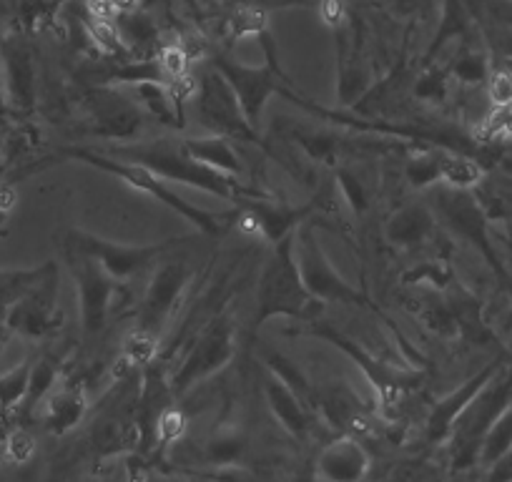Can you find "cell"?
<instances>
[{"label":"cell","instance_id":"cell-20","mask_svg":"<svg viewBox=\"0 0 512 482\" xmlns=\"http://www.w3.org/2000/svg\"><path fill=\"white\" fill-rule=\"evenodd\" d=\"M427 214H422L420 209H407L400 216H395L392 221V239H397L400 244H412V241H420L427 231Z\"/></svg>","mask_w":512,"mask_h":482},{"label":"cell","instance_id":"cell-27","mask_svg":"<svg viewBox=\"0 0 512 482\" xmlns=\"http://www.w3.org/2000/svg\"><path fill=\"white\" fill-rule=\"evenodd\" d=\"M457 76H460L462 81H480V78H485V63L475 56L462 58V61L457 63Z\"/></svg>","mask_w":512,"mask_h":482},{"label":"cell","instance_id":"cell-28","mask_svg":"<svg viewBox=\"0 0 512 482\" xmlns=\"http://www.w3.org/2000/svg\"><path fill=\"white\" fill-rule=\"evenodd\" d=\"M322 18L332 26H337L339 21L344 18V8L339 0H322Z\"/></svg>","mask_w":512,"mask_h":482},{"label":"cell","instance_id":"cell-4","mask_svg":"<svg viewBox=\"0 0 512 482\" xmlns=\"http://www.w3.org/2000/svg\"><path fill=\"white\" fill-rule=\"evenodd\" d=\"M56 294H58V277L53 264L48 272L43 274L41 282L18 299L11 309H8L6 324L11 332L23 334V337L38 339L53 327V314H56Z\"/></svg>","mask_w":512,"mask_h":482},{"label":"cell","instance_id":"cell-30","mask_svg":"<svg viewBox=\"0 0 512 482\" xmlns=\"http://www.w3.org/2000/svg\"><path fill=\"white\" fill-rule=\"evenodd\" d=\"M8 332H11V329H8V324H6V319H3V322H0V344L6 342V337H8Z\"/></svg>","mask_w":512,"mask_h":482},{"label":"cell","instance_id":"cell-18","mask_svg":"<svg viewBox=\"0 0 512 482\" xmlns=\"http://www.w3.org/2000/svg\"><path fill=\"white\" fill-rule=\"evenodd\" d=\"M31 367L33 362H21L6 375H0V407L11 410V407L23 405L28 395V385H31Z\"/></svg>","mask_w":512,"mask_h":482},{"label":"cell","instance_id":"cell-3","mask_svg":"<svg viewBox=\"0 0 512 482\" xmlns=\"http://www.w3.org/2000/svg\"><path fill=\"white\" fill-rule=\"evenodd\" d=\"M71 272L78 282V294H81V322L83 332L91 337L98 334L106 324L108 309H111V297L116 292V279L81 249L71 247Z\"/></svg>","mask_w":512,"mask_h":482},{"label":"cell","instance_id":"cell-26","mask_svg":"<svg viewBox=\"0 0 512 482\" xmlns=\"http://www.w3.org/2000/svg\"><path fill=\"white\" fill-rule=\"evenodd\" d=\"M231 28H234V36H256V33L264 28V16L254 8H246V11L236 13V18L231 21Z\"/></svg>","mask_w":512,"mask_h":482},{"label":"cell","instance_id":"cell-25","mask_svg":"<svg viewBox=\"0 0 512 482\" xmlns=\"http://www.w3.org/2000/svg\"><path fill=\"white\" fill-rule=\"evenodd\" d=\"M487 98L497 111H507L512 108V71L510 68H500L492 71L487 78Z\"/></svg>","mask_w":512,"mask_h":482},{"label":"cell","instance_id":"cell-2","mask_svg":"<svg viewBox=\"0 0 512 482\" xmlns=\"http://www.w3.org/2000/svg\"><path fill=\"white\" fill-rule=\"evenodd\" d=\"M76 156L78 159H86L88 164L98 166V169L111 171L113 176L123 179L126 184H131V186H136V189L146 191V194L156 196V199L164 201L169 209H174L176 214H181L184 219H189L191 224H196L201 231H206V234H216V231H221V226H224L226 216L209 214V211L199 209V206H191L189 201H184L179 194H174V191L166 186L169 181L161 179V176H156L154 171L146 169V166L134 164V161L108 159V156H101V154H88V151H78Z\"/></svg>","mask_w":512,"mask_h":482},{"label":"cell","instance_id":"cell-21","mask_svg":"<svg viewBox=\"0 0 512 482\" xmlns=\"http://www.w3.org/2000/svg\"><path fill=\"white\" fill-rule=\"evenodd\" d=\"M91 38L93 43H96L98 48H101L103 53H108V56H118V53L126 48V38L118 33L116 23H111V18H96L91 16Z\"/></svg>","mask_w":512,"mask_h":482},{"label":"cell","instance_id":"cell-15","mask_svg":"<svg viewBox=\"0 0 512 482\" xmlns=\"http://www.w3.org/2000/svg\"><path fill=\"white\" fill-rule=\"evenodd\" d=\"M482 176H485V171L477 161L460 154H440V179L455 186L457 191L472 189V186L480 184Z\"/></svg>","mask_w":512,"mask_h":482},{"label":"cell","instance_id":"cell-8","mask_svg":"<svg viewBox=\"0 0 512 482\" xmlns=\"http://www.w3.org/2000/svg\"><path fill=\"white\" fill-rule=\"evenodd\" d=\"M299 272H302L304 287L312 292V297L322 299H359V294L349 287L344 279L332 272V264L324 259L319 247L312 239L299 241Z\"/></svg>","mask_w":512,"mask_h":482},{"label":"cell","instance_id":"cell-10","mask_svg":"<svg viewBox=\"0 0 512 482\" xmlns=\"http://www.w3.org/2000/svg\"><path fill=\"white\" fill-rule=\"evenodd\" d=\"M186 284V274L181 267H164L151 282L149 294L144 299V309H141V327L156 332L159 324L169 319L174 302L179 299L181 289Z\"/></svg>","mask_w":512,"mask_h":482},{"label":"cell","instance_id":"cell-13","mask_svg":"<svg viewBox=\"0 0 512 482\" xmlns=\"http://www.w3.org/2000/svg\"><path fill=\"white\" fill-rule=\"evenodd\" d=\"M267 400L272 405L274 415L279 417L284 427L294 435H304L309 430V417L307 410H304V402L299 400L297 392L289 385H284L277 375L269 377L267 382Z\"/></svg>","mask_w":512,"mask_h":482},{"label":"cell","instance_id":"cell-11","mask_svg":"<svg viewBox=\"0 0 512 482\" xmlns=\"http://www.w3.org/2000/svg\"><path fill=\"white\" fill-rule=\"evenodd\" d=\"M3 71L8 78V96L18 108H31L33 96H36V81H33V63L26 48L11 46L6 48V61H3Z\"/></svg>","mask_w":512,"mask_h":482},{"label":"cell","instance_id":"cell-22","mask_svg":"<svg viewBox=\"0 0 512 482\" xmlns=\"http://www.w3.org/2000/svg\"><path fill=\"white\" fill-rule=\"evenodd\" d=\"M3 452H6V457L13 462V465H28V462L36 457L38 442L31 432L18 427V430H13L11 435L6 437V447H3Z\"/></svg>","mask_w":512,"mask_h":482},{"label":"cell","instance_id":"cell-9","mask_svg":"<svg viewBox=\"0 0 512 482\" xmlns=\"http://www.w3.org/2000/svg\"><path fill=\"white\" fill-rule=\"evenodd\" d=\"M221 71H224L226 83H229L236 101H239L246 124L249 126L259 124V116H262V108L264 103H267V96L272 91H277V86L272 83L269 73L249 71V68H241V66H221Z\"/></svg>","mask_w":512,"mask_h":482},{"label":"cell","instance_id":"cell-6","mask_svg":"<svg viewBox=\"0 0 512 482\" xmlns=\"http://www.w3.org/2000/svg\"><path fill=\"white\" fill-rule=\"evenodd\" d=\"M231 354H234V332H231V324L221 319V322L214 324L209 332L201 334L194 352L189 354V359H186L184 365H181V370L176 372L174 387L176 390H184V387L204 380L211 372L224 367L231 359Z\"/></svg>","mask_w":512,"mask_h":482},{"label":"cell","instance_id":"cell-12","mask_svg":"<svg viewBox=\"0 0 512 482\" xmlns=\"http://www.w3.org/2000/svg\"><path fill=\"white\" fill-rule=\"evenodd\" d=\"M43 402H46L43 407H46L48 427L56 432H66L81 422L83 410H86V392L81 385H63L58 390L53 387V392Z\"/></svg>","mask_w":512,"mask_h":482},{"label":"cell","instance_id":"cell-31","mask_svg":"<svg viewBox=\"0 0 512 482\" xmlns=\"http://www.w3.org/2000/svg\"><path fill=\"white\" fill-rule=\"evenodd\" d=\"M0 73H3V63H0Z\"/></svg>","mask_w":512,"mask_h":482},{"label":"cell","instance_id":"cell-19","mask_svg":"<svg viewBox=\"0 0 512 482\" xmlns=\"http://www.w3.org/2000/svg\"><path fill=\"white\" fill-rule=\"evenodd\" d=\"M159 352V337L151 329H136L131 337L123 344V357L128 359V365H151Z\"/></svg>","mask_w":512,"mask_h":482},{"label":"cell","instance_id":"cell-5","mask_svg":"<svg viewBox=\"0 0 512 482\" xmlns=\"http://www.w3.org/2000/svg\"><path fill=\"white\" fill-rule=\"evenodd\" d=\"M76 241H71V247L81 249V252L91 254L116 282L131 277L146 264L154 262L161 252L171 247V244H156V247H128V244H113V241L96 239L91 234H76Z\"/></svg>","mask_w":512,"mask_h":482},{"label":"cell","instance_id":"cell-23","mask_svg":"<svg viewBox=\"0 0 512 482\" xmlns=\"http://www.w3.org/2000/svg\"><path fill=\"white\" fill-rule=\"evenodd\" d=\"M186 432V415L176 407H166L159 417H156V440L161 445H176Z\"/></svg>","mask_w":512,"mask_h":482},{"label":"cell","instance_id":"cell-17","mask_svg":"<svg viewBox=\"0 0 512 482\" xmlns=\"http://www.w3.org/2000/svg\"><path fill=\"white\" fill-rule=\"evenodd\" d=\"M58 377V365L53 359H38L36 365L31 367V385H28V395L23 400V407L28 412L36 410L43 400L53 392Z\"/></svg>","mask_w":512,"mask_h":482},{"label":"cell","instance_id":"cell-14","mask_svg":"<svg viewBox=\"0 0 512 482\" xmlns=\"http://www.w3.org/2000/svg\"><path fill=\"white\" fill-rule=\"evenodd\" d=\"M189 159L209 166V169L221 171V174H239L241 159L234 146L226 139H191L179 146Z\"/></svg>","mask_w":512,"mask_h":482},{"label":"cell","instance_id":"cell-29","mask_svg":"<svg viewBox=\"0 0 512 482\" xmlns=\"http://www.w3.org/2000/svg\"><path fill=\"white\" fill-rule=\"evenodd\" d=\"M16 186L11 184H0V214H8V211L16 206Z\"/></svg>","mask_w":512,"mask_h":482},{"label":"cell","instance_id":"cell-1","mask_svg":"<svg viewBox=\"0 0 512 482\" xmlns=\"http://www.w3.org/2000/svg\"><path fill=\"white\" fill-rule=\"evenodd\" d=\"M294 247H297V234L289 231L282 241H279L277 254L269 262L267 272L262 279V312L259 319L269 317V314H294V317H304L309 312V304L314 302L312 292L304 287L302 272H299L297 257H294Z\"/></svg>","mask_w":512,"mask_h":482},{"label":"cell","instance_id":"cell-7","mask_svg":"<svg viewBox=\"0 0 512 482\" xmlns=\"http://www.w3.org/2000/svg\"><path fill=\"white\" fill-rule=\"evenodd\" d=\"M372 457L354 437H337L327 442L317 457V477L322 482H362Z\"/></svg>","mask_w":512,"mask_h":482},{"label":"cell","instance_id":"cell-24","mask_svg":"<svg viewBox=\"0 0 512 482\" xmlns=\"http://www.w3.org/2000/svg\"><path fill=\"white\" fill-rule=\"evenodd\" d=\"M156 66H159L161 76H164V78L179 81V78H184L186 71H189V53H186V48L171 43V46L161 48V51H159Z\"/></svg>","mask_w":512,"mask_h":482},{"label":"cell","instance_id":"cell-16","mask_svg":"<svg viewBox=\"0 0 512 482\" xmlns=\"http://www.w3.org/2000/svg\"><path fill=\"white\" fill-rule=\"evenodd\" d=\"M48 267L28 269V272H0V309H11L18 299L26 297L41 282Z\"/></svg>","mask_w":512,"mask_h":482}]
</instances>
